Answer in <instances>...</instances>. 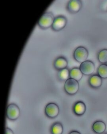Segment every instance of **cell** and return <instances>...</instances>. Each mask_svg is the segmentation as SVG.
<instances>
[{"mask_svg":"<svg viewBox=\"0 0 107 134\" xmlns=\"http://www.w3.org/2000/svg\"><path fill=\"white\" fill-rule=\"evenodd\" d=\"M82 76L83 73H82L80 68H74L70 70V78L75 80L78 81H80L82 79Z\"/></svg>","mask_w":107,"mask_h":134,"instance_id":"cell-13","label":"cell"},{"mask_svg":"<svg viewBox=\"0 0 107 134\" xmlns=\"http://www.w3.org/2000/svg\"><path fill=\"white\" fill-rule=\"evenodd\" d=\"M20 114V109L17 105L14 104L8 105L7 110L8 118L11 120H15L19 117Z\"/></svg>","mask_w":107,"mask_h":134,"instance_id":"cell-4","label":"cell"},{"mask_svg":"<svg viewBox=\"0 0 107 134\" xmlns=\"http://www.w3.org/2000/svg\"><path fill=\"white\" fill-rule=\"evenodd\" d=\"M58 76L61 81H66L70 77V71L67 68L59 70Z\"/></svg>","mask_w":107,"mask_h":134,"instance_id":"cell-14","label":"cell"},{"mask_svg":"<svg viewBox=\"0 0 107 134\" xmlns=\"http://www.w3.org/2000/svg\"><path fill=\"white\" fill-rule=\"evenodd\" d=\"M92 128L94 132L97 134H102L106 130V125L103 121H98L94 123Z\"/></svg>","mask_w":107,"mask_h":134,"instance_id":"cell-11","label":"cell"},{"mask_svg":"<svg viewBox=\"0 0 107 134\" xmlns=\"http://www.w3.org/2000/svg\"><path fill=\"white\" fill-rule=\"evenodd\" d=\"M45 112L48 117L54 118L59 114L60 109L58 105L55 103H50L45 107Z\"/></svg>","mask_w":107,"mask_h":134,"instance_id":"cell-5","label":"cell"},{"mask_svg":"<svg viewBox=\"0 0 107 134\" xmlns=\"http://www.w3.org/2000/svg\"><path fill=\"white\" fill-rule=\"evenodd\" d=\"M67 24V19L64 16H59L55 18L51 26L55 31H59L64 28Z\"/></svg>","mask_w":107,"mask_h":134,"instance_id":"cell-6","label":"cell"},{"mask_svg":"<svg viewBox=\"0 0 107 134\" xmlns=\"http://www.w3.org/2000/svg\"><path fill=\"white\" fill-rule=\"evenodd\" d=\"M88 50L82 46L76 48L74 52L73 56L76 60L79 63H83L87 59L88 56Z\"/></svg>","mask_w":107,"mask_h":134,"instance_id":"cell-3","label":"cell"},{"mask_svg":"<svg viewBox=\"0 0 107 134\" xmlns=\"http://www.w3.org/2000/svg\"><path fill=\"white\" fill-rule=\"evenodd\" d=\"M64 88L67 93L71 95H74L79 90V83L75 80L69 78L65 81Z\"/></svg>","mask_w":107,"mask_h":134,"instance_id":"cell-2","label":"cell"},{"mask_svg":"<svg viewBox=\"0 0 107 134\" xmlns=\"http://www.w3.org/2000/svg\"><path fill=\"white\" fill-rule=\"evenodd\" d=\"M67 65V60L64 57H59L56 59L54 63L55 68L59 70L66 68Z\"/></svg>","mask_w":107,"mask_h":134,"instance_id":"cell-9","label":"cell"},{"mask_svg":"<svg viewBox=\"0 0 107 134\" xmlns=\"http://www.w3.org/2000/svg\"><path fill=\"white\" fill-rule=\"evenodd\" d=\"M55 18L51 12H46L43 14L38 21V25L43 29H46L51 27Z\"/></svg>","mask_w":107,"mask_h":134,"instance_id":"cell-1","label":"cell"},{"mask_svg":"<svg viewBox=\"0 0 107 134\" xmlns=\"http://www.w3.org/2000/svg\"><path fill=\"white\" fill-rule=\"evenodd\" d=\"M86 110V105L84 102H78L76 103L73 107V111L75 114L78 116H82L85 113Z\"/></svg>","mask_w":107,"mask_h":134,"instance_id":"cell-10","label":"cell"},{"mask_svg":"<svg viewBox=\"0 0 107 134\" xmlns=\"http://www.w3.org/2000/svg\"><path fill=\"white\" fill-rule=\"evenodd\" d=\"M89 83L90 85L92 88H99L102 85V78L99 75H92L90 78Z\"/></svg>","mask_w":107,"mask_h":134,"instance_id":"cell-12","label":"cell"},{"mask_svg":"<svg viewBox=\"0 0 107 134\" xmlns=\"http://www.w3.org/2000/svg\"><path fill=\"white\" fill-rule=\"evenodd\" d=\"M98 59L99 62L102 63H107V49L101 50L98 54Z\"/></svg>","mask_w":107,"mask_h":134,"instance_id":"cell-17","label":"cell"},{"mask_svg":"<svg viewBox=\"0 0 107 134\" xmlns=\"http://www.w3.org/2000/svg\"><path fill=\"white\" fill-rule=\"evenodd\" d=\"M80 69L83 74L90 75L92 74L95 70V65L91 61L86 60L81 63Z\"/></svg>","mask_w":107,"mask_h":134,"instance_id":"cell-7","label":"cell"},{"mask_svg":"<svg viewBox=\"0 0 107 134\" xmlns=\"http://www.w3.org/2000/svg\"></svg>","mask_w":107,"mask_h":134,"instance_id":"cell-20","label":"cell"},{"mask_svg":"<svg viewBox=\"0 0 107 134\" xmlns=\"http://www.w3.org/2000/svg\"></svg>","mask_w":107,"mask_h":134,"instance_id":"cell-21","label":"cell"},{"mask_svg":"<svg viewBox=\"0 0 107 134\" xmlns=\"http://www.w3.org/2000/svg\"><path fill=\"white\" fill-rule=\"evenodd\" d=\"M82 7V2L80 0H71L68 3L67 9L71 13L75 14L80 10Z\"/></svg>","mask_w":107,"mask_h":134,"instance_id":"cell-8","label":"cell"},{"mask_svg":"<svg viewBox=\"0 0 107 134\" xmlns=\"http://www.w3.org/2000/svg\"><path fill=\"white\" fill-rule=\"evenodd\" d=\"M69 134H81L80 132L77 131H73L71 132Z\"/></svg>","mask_w":107,"mask_h":134,"instance_id":"cell-19","label":"cell"},{"mask_svg":"<svg viewBox=\"0 0 107 134\" xmlns=\"http://www.w3.org/2000/svg\"><path fill=\"white\" fill-rule=\"evenodd\" d=\"M63 132V126L60 123L56 122L51 127V132L52 134H62Z\"/></svg>","mask_w":107,"mask_h":134,"instance_id":"cell-15","label":"cell"},{"mask_svg":"<svg viewBox=\"0 0 107 134\" xmlns=\"http://www.w3.org/2000/svg\"><path fill=\"white\" fill-rule=\"evenodd\" d=\"M98 75L103 79H107V65L103 64L98 68Z\"/></svg>","mask_w":107,"mask_h":134,"instance_id":"cell-16","label":"cell"},{"mask_svg":"<svg viewBox=\"0 0 107 134\" xmlns=\"http://www.w3.org/2000/svg\"><path fill=\"white\" fill-rule=\"evenodd\" d=\"M5 134H14V132L11 129L9 128H5Z\"/></svg>","mask_w":107,"mask_h":134,"instance_id":"cell-18","label":"cell"}]
</instances>
